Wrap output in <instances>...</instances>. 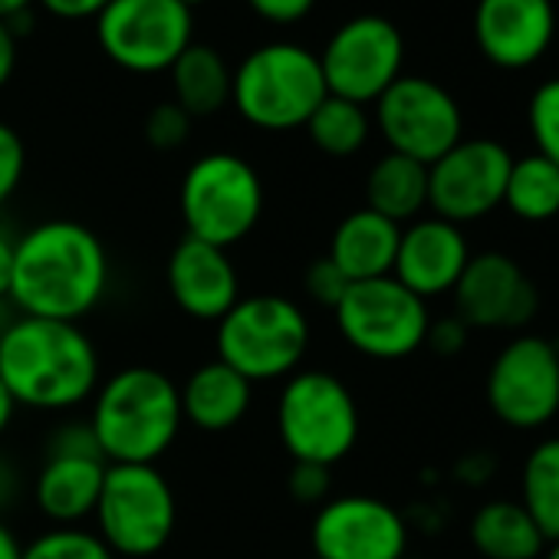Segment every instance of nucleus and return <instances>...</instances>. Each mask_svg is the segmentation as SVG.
<instances>
[{"mask_svg": "<svg viewBox=\"0 0 559 559\" xmlns=\"http://www.w3.org/2000/svg\"><path fill=\"white\" fill-rule=\"evenodd\" d=\"M109 250L80 221L53 217L24 230L14 243L11 304L21 317L80 323L109 294Z\"/></svg>", "mask_w": 559, "mask_h": 559, "instance_id": "obj_1", "label": "nucleus"}, {"mask_svg": "<svg viewBox=\"0 0 559 559\" xmlns=\"http://www.w3.org/2000/svg\"><path fill=\"white\" fill-rule=\"evenodd\" d=\"M0 382L31 412H73L103 382L99 349L80 323L17 317L0 330Z\"/></svg>", "mask_w": 559, "mask_h": 559, "instance_id": "obj_2", "label": "nucleus"}, {"mask_svg": "<svg viewBox=\"0 0 559 559\" xmlns=\"http://www.w3.org/2000/svg\"><path fill=\"white\" fill-rule=\"evenodd\" d=\"M86 421L106 464H158L185 428L178 382L155 366H126L99 382Z\"/></svg>", "mask_w": 559, "mask_h": 559, "instance_id": "obj_3", "label": "nucleus"}, {"mask_svg": "<svg viewBox=\"0 0 559 559\" xmlns=\"http://www.w3.org/2000/svg\"><path fill=\"white\" fill-rule=\"evenodd\" d=\"M214 326L217 359L250 385L290 379L304 369L313 340L307 310L284 294L240 297Z\"/></svg>", "mask_w": 559, "mask_h": 559, "instance_id": "obj_4", "label": "nucleus"}, {"mask_svg": "<svg viewBox=\"0 0 559 559\" xmlns=\"http://www.w3.org/2000/svg\"><path fill=\"white\" fill-rule=\"evenodd\" d=\"M320 57L300 44H266L240 60L234 70L230 103L263 132L304 129L326 99Z\"/></svg>", "mask_w": 559, "mask_h": 559, "instance_id": "obj_5", "label": "nucleus"}, {"mask_svg": "<svg viewBox=\"0 0 559 559\" xmlns=\"http://www.w3.org/2000/svg\"><path fill=\"white\" fill-rule=\"evenodd\" d=\"M359 405L353 389L326 369H297L276 399V438L290 461L333 467L359 441Z\"/></svg>", "mask_w": 559, "mask_h": 559, "instance_id": "obj_6", "label": "nucleus"}, {"mask_svg": "<svg viewBox=\"0 0 559 559\" xmlns=\"http://www.w3.org/2000/svg\"><path fill=\"white\" fill-rule=\"evenodd\" d=\"M178 526V497L158 464H109L93 533L116 559L158 556Z\"/></svg>", "mask_w": 559, "mask_h": 559, "instance_id": "obj_7", "label": "nucleus"}, {"mask_svg": "<svg viewBox=\"0 0 559 559\" xmlns=\"http://www.w3.org/2000/svg\"><path fill=\"white\" fill-rule=\"evenodd\" d=\"M185 234L221 250L247 240L263 214V181L257 168L234 152L194 158L178 188Z\"/></svg>", "mask_w": 559, "mask_h": 559, "instance_id": "obj_8", "label": "nucleus"}, {"mask_svg": "<svg viewBox=\"0 0 559 559\" xmlns=\"http://www.w3.org/2000/svg\"><path fill=\"white\" fill-rule=\"evenodd\" d=\"M336 330L349 349L376 362H399L425 346L431 313L421 297L402 287L395 276L349 284L333 310Z\"/></svg>", "mask_w": 559, "mask_h": 559, "instance_id": "obj_9", "label": "nucleus"}, {"mask_svg": "<svg viewBox=\"0 0 559 559\" xmlns=\"http://www.w3.org/2000/svg\"><path fill=\"white\" fill-rule=\"evenodd\" d=\"M194 17L181 0H109L96 17L99 50L122 70L152 76L191 47Z\"/></svg>", "mask_w": 559, "mask_h": 559, "instance_id": "obj_10", "label": "nucleus"}, {"mask_svg": "<svg viewBox=\"0 0 559 559\" xmlns=\"http://www.w3.org/2000/svg\"><path fill=\"white\" fill-rule=\"evenodd\" d=\"M376 126L389 152L421 165H435L464 139L457 99L441 83L405 73L376 99Z\"/></svg>", "mask_w": 559, "mask_h": 559, "instance_id": "obj_11", "label": "nucleus"}, {"mask_svg": "<svg viewBox=\"0 0 559 559\" xmlns=\"http://www.w3.org/2000/svg\"><path fill=\"white\" fill-rule=\"evenodd\" d=\"M326 93L369 106L376 103L405 67L402 31L379 14H359L346 21L320 57Z\"/></svg>", "mask_w": 559, "mask_h": 559, "instance_id": "obj_12", "label": "nucleus"}, {"mask_svg": "<svg viewBox=\"0 0 559 559\" xmlns=\"http://www.w3.org/2000/svg\"><path fill=\"white\" fill-rule=\"evenodd\" d=\"M106 457L96 444L90 421H70L47 441V457L34 477V503L53 526H83L93 520Z\"/></svg>", "mask_w": 559, "mask_h": 559, "instance_id": "obj_13", "label": "nucleus"}, {"mask_svg": "<svg viewBox=\"0 0 559 559\" xmlns=\"http://www.w3.org/2000/svg\"><path fill=\"white\" fill-rule=\"evenodd\" d=\"M490 412L516 431L543 428L559 412V349L543 336H516L487 372Z\"/></svg>", "mask_w": 559, "mask_h": 559, "instance_id": "obj_14", "label": "nucleus"}, {"mask_svg": "<svg viewBox=\"0 0 559 559\" xmlns=\"http://www.w3.org/2000/svg\"><path fill=\"white\" fill-rule=\"evenodd\" d=\"M513 155L493 139H461L428 165V207L451 224H471L503 204Z\"/></svg>", "mask_w": 559, "mask_h": 559, "instance_id": "obj_15", "label": "nucleus"}, {"mask_svg": "<svg viewBox=\"0 0 559 559\" xmlns=\"http://www.w3.org/2000/svg\"><path fill=\"white\" fill-rule=\"evenodd\" d=\"M310 546L317 559H402L408 552V523L382 497L343 493L317 507Z\"/></svg>", "mask_w": 559, "mask_h": 559, "instance_id": "obj_16", "label": "nucleus"}, {"mask_svg": "<svg viewBox=\"0 0 559 559\" xmlns=\"http://www.w3.org/2000/svg\"><path fill=\"white\" fill-rule=\"evenodd\" d=\"M451 297L454 317L467 330H520L539 310V294L526 270L497 250L467 260Z\"/></svg>", "mask_w": 559, "mask_h": 559, "instance_id": "obj_17", "label": "nucleus"}, {"mask_svg": "<svg viewBox=\"0 0 559 559\" xmlns=\"http://www.w3.org/2000/svg\"><path fill=\"white\" fill-rule=\"evenodd\" d=\"M556 37L552 0H477L474 44L500 70H526Z\"/></svg>", "mask_w": 559, "mask_h": 559, "instance_id": "obj_18", "label": "nucleus"}, {"mask_svg": "<svg viewBox=\"0 0 559 559\" xmlns=\"http://www.w3.org/2000/svg\"><path fill=\"white\" fill-rule=\"evenodd\" d=\"M165 284L175 307L198 323H217L240 300V273L230 253L188 234L168 257Z\"/></svg>", "mask_w": 559, "mask_h": 559, "instance_id": "obj_19", "label": "nucleus"}, {"mask_svg": "<svg viewBox=\"0 0 559 559\" xmlns=\"http://www.w3.org/2000/svg\"><path fill=\"white\" fill-rule=\"evenodd\" d=\"M471 257L474 253L457 224L441 217H418L402 227L392 276L428 304L454 290Z\"/></svg>", "mask_w": 559, "mask_h": 559, "instance_id": "obj_20", "label": "nucleus"}, {"mask_svg": "<svg viewBox=\"0 0 559 559\" xmlns=\"http://www.w3.org/2000/svg\"><path fill=\"white\" fill-rule=\"evenodd\" d=\"M178 399L185 425L204 435H221L247 418L253 405V385L214 356L188 372V379L178 385Z\"/></svg>", "mask_w": 559, "mask_h": 559, "instance_id": "obj_21", "label": "nucleus"}, {"mask_svg": "<svg viewBox=\"0 0 559 559\" xmlns=\"http://www.w3.org/2000/svg\"><path fill=\"white\" fill-rule=\"evenodd\" d=\"M399 237H402V227L395 221H389L369 207H359L336 224L326 257L340 266V273L349 280V284L392 276Z\"/></svg>", "mask_w": 559, "mask_h": 559, "instance_id": "obj_22", "label": "nucleus"}, {"mask_svg": "<svg viewBox=\"0 0 559 559\" xmlns=\"http://www.w3.org/2000/svg\"><path fill=\"white\" fill-rule=\"evenodd\" d=\"M471 546L484 559H539L546 536L516 500H490L471 516Z\"/></svg>", "mask_w": 559, "mask_h": 559, "instance_id": "obj_23", "label": "nucleus"}, {"mask_svg": "<svg viewBox=\"0 0 559 559\" xmlns=\"http://www.w3.org/2000/svg\"><path fill=\"white\" fill-rule=\"evenodd\" d=\"M171 93L175 103L191 116H214L230 103V86H234V70L227 60L204 44H191L175 63H171Z\"/></svg>", "mask_w": 559, "mask_h": 559, "instance_id": "obj_24", "label": "nucleus"}, {"mask_svg": "<svg viewBox=\"0 0 559 559\" xmlns=\"http://www.w3.org/2000/svg\"><path fill=\"white\" fill-rule=\"evenodd\" d=\"M366 207L395 221L399 227L418 221L428 207V165L405 155H382L366 178Z\"/></svg>", "mask_w": 559, "mask_h": 559, "instance_id": "obj_25", "label": "nucleus"}, {"mask_svg": "<svg viewBox=\"0 0 559 559\" xmlns=\"http://www.w3.org/2000/svg\"><path fill=\"white\" fill-rule=\"evenodd\" d=\"M503 204L520 221H530V224L552 221L559 214V168L536 152L513 158L507 188H503Z\"/></svg>", "mask_w": 559, "mask_h": 559, "instance_id": "obj_26", "label": "nucleus"}, {"mask_svg": "<svg viewBox=\"0 0 559 559\" xmlns=\"http://www.w3.org/2000/svg\"><path fill=\"white\" fill-rule=\"evenodd\" d=\"M304 129L323 155L353 158L356 152L366 148L369 135H372V119H369L366 106L340 99V96H326L317 106V112L307 119Z\"/></svg>", "mask_w": 559, "mask_h": 559, "instance_id": "obj_27", "label": "nucleus"}, {"mask_svg": "<svg viewBox=\"0 0 559 559\" xmlns=\"http://www.w3.org/2000/svg\"><path fill=\"white\" fill-rule=\"evenodd\" d=\"M539 533L559 539V438L539 441L523 464V500Z\"/></svg>", "mask_w": 559, "mask_h": 559, "instance_id": "obj_28", "label": "nucleus"}, {"mask_svg": "<svg viewBox=\"0 0 559 559\" xmlns=\"http://www.w3.org/2000/svg\"><path fill=\"white\" fill-rule=\"evenodd\" d=\"M21 559H116L109 546L83 526H50L24 543Z\"/></svg>", "mask_w": 559, "mask_h": 559, "instance_id": "obj_29", "label": "nucleus"}, {"mask_svg": "<svg viewBox=\"0 0 559 559\" xmlns=\"http://www.w3.org/2000/svg\"><path fill=\"white\" fill-rule=\"evenodd\" d=\"M526 122H530L536 155L549 158L559 168V76L533 90L530 106H526Z\"/></svg>", "mask_w": 559, "mask_h": 559, "instance_id": "obj_30", "label": "nucleus"}, {"mask_svg": "<svg viewBox=\"0 0 559 559\" xmlns=\"http://www.w3.org/2000/svg\"><path fill=\"white\" fill-rule=\"evenodd\" d=\"M191 122H194V119H191L175 99L158 103V106L148 112V119H145V139H148V145L158 148V152H175V148H181V145L188 142Z\"/></svg>", "mask_w": 559, "mask_h": 559, "instance_id": "obj_31", "label": "nucleus"}, {"mask_svg": "<svg viewBox=\"0 0 559 559\" xmlns=\"http://www.w3.org/2000/svg\"><path fill=\"white\" fill-rule=\"evenodd\" d=\"M287 493L304 507H323L333 497V467L294 461L287 471Z\"/></svg>", "mask_w": 559, "mask_h": 559, "instance_id": "obj_32", "label": "nucleus"}, {"mask_svg": "<svg viewBox=\"0 0 559 559\" xmlns=\"http://www.w3.org/2000/svg\"><path fill=\"white\" fill-rule=\"evenodd\" d=\"M349 290V280L340 273V266L330 260V257H317L307 273H304V294L317 304V307H326V310H336L340 300L346 297Z\"/></svg>", "mask_w": 559, "mask_h": 559, "instance_id": "obj_33", "label": "nucleus"}, {"mask_svg": "<svg viewBox=\"0 0 559 559\" xmlns=\"http://www.w3.org/2000/svg\"><path fill=\"white\" fill-rule=\"evenodd\" d=\"M27 171V148L24 139L17 135V129H11L8 122H0V207H4Z\"/></svg>", "mask_w": 559, "mask_h": 559, "instance_id": "obj_34", "label": "nucleus"}, {"mask_svg": "<svg viewBox=\"0 0 559 559\" xmlns=\"http://www.w3.org/2000/svg\"><path fill=\"white\" fill-rule=\"evenodd\" d=\"M247 4L260 21L287 27V24H300L304 17H310L317 0H247Z\"/></svg>", "mask_w": 559, "mask_h": 559, "instance_id": "obj_35", "label": "nucleus"}, {"mask_svg": "<svg viewBox=\"0 0 559 559\" xmlns=\"http://www.w3.org/2000/svg\"><path fill=\"white\" fill-rule=\"evenodd\" d=\"M467 326L457 317H444V320H431L425 346L438 356H457L467 346Z\"/></svg>", "mask_w": 559, "mask_h": 559, "instance_id": "obj_36", "label": "nucleus"}, {"mask_svg": "<svg viewBox=\"0 0 559 559\" xmlns=\"http://www.w3.org/2000/svg\"><path fill=\"white\" fill-rule=\"evenodd\" d=\"M40 4L60 21H96L109 8V0H40Z\"/></svg>", "mask_w": 559, "mask_h": 559, "instance_id": "obj_37", "label": "nucleus"}, {"mask_svg": "<svg viewBox=\"0 0 559 559\" xmlns=\"http://www.w3.org/2000/svg\"><path fill=\"white\" fill-rule=\"evenodd\" d=\"M14 70H17V37L4 21H0V90L11 83Z\"/></svg>", "mask_w": 559, "mask_h": 559, "instance_id": "obj_38", "label": "nucleus"}, {"mask_svg": "<svg viewBox=\"0 0 559 559\" xmlns=\"http://www.w3.org/2000/svg\"><path fill=\"white\" fill-rule=\"evenodd\" d=\"M14 243L17 237L0 230V300L11 297V276H14Z\"/></svg>", "mask_w": 559, "mask_h": 559, "instance_id": "obj_39", "label": "nucleus"}, {"mask_svg": "<svg viewBox=\"0 0 559 559\" xmlns=\"http://www.w3.org/2000/svg\"><path fill=\"white\" fill-rule=\"evenodd\" d=\"M21 552H24V543L4 520H0V559H21Z\"/></svg>", "mask_w": 559, "mask_h": 559, "instance_id": "obj_40", "label": "nucleus"}, {"mask_svg": "<svg viewBox=\"0 0 559 559\" xmlns=\"http://www.w3.org/2000/svg\"><path fill=\"white\" fill-rule=\"evenodd\" d=\"M14 415H17V402L11 399V392L4 389V382H0V438L8 435V428H11Z\"/></svg>", "mask_w": 559, "mask_h": 559, "instance_id": "obj_41", "label": "nucleus"}, {"mask_svg": "<svg viewBox=\"0 0 559 559\" xmlns=\"http://www.w3.org/2000/svg\"><path fill=\"white\" fill-rule=\"evenodd\" d=\"M34 0H0V21H14L31 11Z\"/></svg>", "mask_w": 559, "mask_h": 559, "instance_id": "obj_42", "label": "nucleus"}, {"mask_svg": "<svg viewBox=\"0 0 559 559\" xmlns=\"http://www.w3.org/2000/svg\"><path fill=\"white\" fill-rule=\"evenodd\" d=\"M543 559H559V539H549V546L543 549Z\"/></svg>", "mask_w": 559, "mask_h": 559, "instance_id": "obj_43", "label": "nucleus"}, {"mask_svg": "<svg viewBox=\"0 0 559 559\" xmlns=\"http://www.w3.org/2000/svg\"><path fill=\"white\" fill-rule=\"evenodd\" d=\"M185 8H194V4H204V0H181Z\"/></svg>", "mask_w": 559, "mask_h": 559, "instance_id": "obj_44", "label": "nucleus"}, {"mask_svg": "<svg viewBox=\"0 0 559 559\" xmlns=\"http://www.w3.org/2000/svg\"><path fill=\"white\" fill-rule=\"evenodd\" d=\"M402 559H425V556H408V552H405V556H402Z\"/></svg>", "mask_w": 559, "mask_h": 559, "instance_id": "obj_45", "label": "nucleus"}, {"mask_svg": "<svg viewBox=\"0 0 559 559\" xmlns=\"http://www.w3.org/2000/svg\"><path fill=\"white\" fill-rule=\"evenodd\" d=\"M310 559H317V556H310Z\"/></svg>", "mask_w": 559, "mask_h": 559, "instance_id": "obj_46", "label": "nucleus"}]
</instances>
